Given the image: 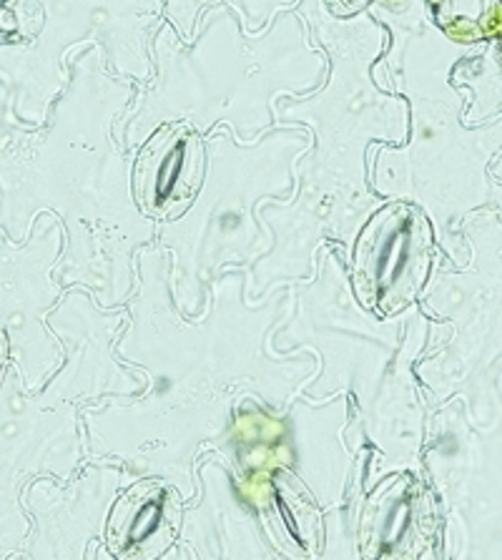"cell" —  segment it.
<instances>
[{
    "label": "cell",
    "instance_id": "obj_1",
    "mask_svg": "<svg viewBox=\"0 0 502 560\" xmlns=\"http://www.w3.org/2000/svg\"><path fill=\"white\" fill-rule=\"evenodd\" d=\"M428 229L407 203L382 209L360 236L354 279L362 300L382 312L412 302L428 267Z\"/></svg>",
    "mask_w": 502,
    "mask_h": 560
},
{
    "label": "cell",
    "instance_id": "obj_2",
    "mask_svg": "<svg viewBox=\"0 0 502 560\" xmlns=\"http://www.w3.org/2000/svg\"><path fill=\"white\" fill-rule=\"evenodd\" d=\"M178 500L164 482L143 480L118 498L108 517V540L126 560L156 556L172 542Z\"/></svg>",
    "mask_w": 502,
    "mask_h": 560
},
{
    "label": "cell",
    "instance_id": "obj_3",
    "mask_svg": "<svg viewBox=\"0 0 502 560\" xmlns=\"http://www.w3.org/2000/svg\"><path fill=\"white\" fill-rule=\"evenodd\" d=\"M199 184V149L191 136L178 133L147 151L136 172L141 207L166 217L194 199Z\"/></svg>",
    "mask_w": 502,
    "mask_h": 560
}]
</instances>
